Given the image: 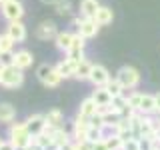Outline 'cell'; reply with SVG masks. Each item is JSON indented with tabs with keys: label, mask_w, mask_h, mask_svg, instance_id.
Returning <instances> with one entry per match:
<instances>
[{
	"label": "cell",
	"mask_w": 160,
	"mask_h": 150,
	"mask_svg": "<svg viewBox=\"0 0 160 150\" xmlns=\"http://www.w3.org/2000/svg\"><path fill=\"white\" fill-rule=\"evenodd\" d=\"M8 142L16 150H26L34 144V136L28 132L26 122H10L8 128Z\"/></svg>",
	"instance_id": "6da1fadb"
},
{
	"label": "cell",
	"mask_w": 160,
	"mask_h": 150,
	"mask_svg": "<svg viewBox=\"0 0 160 150\" xmlns=\"http://www.w3.org/2000/svg\"><path fill=\"white\" fill-rule=\"evenodd\" d=\"M22 82H24V70L16 68L14 64L2 66V70H0V86L18 88V86H22Z\"/></svg>",
	"instance_id": "7a4b0ae2"
},
{
	"label": "cell",
	"mask_w": 160,
	"mask_h": 150,
	"mask_svg": "<svg viewBox=\"0 0 160 150\" xmlns=\"http://www.w3.org/2000/svg\"><path fill=\"white\" fill-rule=\"evenodd\" d=\"M36 78L40 84H44L46 88H56L62 82V76L58 74V70L50 64H40L36 68Z\"/></svg>",
	"instance_id": "3957f363"
},
{
	"label": "cell",
	"mask_w": 160,
	"mask_h": 150,
	"mask_svg": "<svg viewBox=\"0 0 160 150\" xmlns=\"http://www.w3.org/2000/svg\"><path fill=\"white\" fill-rule=\"evenodd\" d=\"M116 78H118V82L124 86V90H134V88H138V84H140V72L134 66L118 68Z\"/></svg>",
	"instance_id": "277c9868"
},
{
	"label": "cell",
	"mask_w": 160,
	"mask_h": 150,
	"mask_svg": "<svg viewBox=\"0 0 160 150\" xmlns=\"http://www.w3.org/2000/svg\"><path fill=\"white\" fill-rule=\"evenodd\" d=\"M72 24L78 28V34L82 38H94L98 34V30H100V24L96 22L94 18H74L72 20Z\"/></svg>",
	"instance_id": "5b68a950"
},
{
	"label": "cell",
	"mask_w": 160,
	"mask_h": 150,
	"mask_svg": "<svg viewBox=\"0 0 160 150\" xmlns=\"http://www.w3.org/2000/svg\"><path fill=\"white\" fill-rule=\"evenodd\" d=\"M0 8H2V16L6 18L8 22H12V20H22V16H24V6H22V2H18V0L2 2Z\"/></svg>",
	"instance_id": "8992f818"
},
{
	"label": "cell",
	"mask_w": 160,
	"mask_h": 150,
	"mask_svg": "<svg viewBox=\"0 0 160 150\" xmlns=\"http://www.w3.org/2000/svg\"><path fill=\"white\" fill-rule=\"evenodd\" d=\"M84 48H86V38H82L80 34H72V44H70V50L66 52V58H70L72 62H78V60L84 58Z\"/></svg>",
	"instance_id": "52a82bcc"
},
{
	"label": "cell",
	"mask_w": 160,
	"mask_h": 150,
	"mask_svg": "<svg viewBox=\"0 0 160 150\" xmlns=\"http://www.w3.org/2000/svg\"><path fill=\"white\" fill-rule=\"evenodd\" d=\"M88 126H90V118L82 116V114H76V118H74V126H72V134H70L74 142H78V140H86Z\"/></svg>",
	"instance_id": "ba28073f"
},
{
	"label": "cell",
	"mask_w": 160,
	"mask_h": 150,
	"mask_svg": "<svg viewBox=\"0 0 160 150\" xmlns=\"http://www.w3.org/2000/svg\"><path fill=\"white\" fill-rule=\"evenodd\" d=\"M112 78L108 72L106 66H102V64H92V72H90V82L94 84V86H106V82Z\"/></svg>",
	"instance_id": "9c48e42d"
},
{
	"label": "cell",
	"mask_w": 160,
	"mask_h": 150,
	"mask_svg": "<svg viewBox=\"0 0 160 150\" xmlns=\"http://www.w3.org/2000/svg\"><path fill=\"white\" fill-rule=\"evenodd\" d=\"M6 34L14 40V42H24V40H26V36H28L26 26L22 24V20H12V22H8Z\"/></svg>",
	"instance_id": "30bf717a"
},
{
	"label": "cell",
	"mask_w": 160,
	"mask_h": 150,
	"mask_svg": "<svg viewBox=\"0 0 160 150\" xmlns=\"http://www.w3.org/2000/svg\"><path fill=\"white\" fill-rule=\"evenodd\" d=\"M56 34H58V28H56V24H54L52 20H44V22H40V26L36 28V38L44 40V42L54 40Z\"/></svg>",
	"instance_id": "8fae6325"
},
{
	"label": "cell",
	"mask_w": 160,
	"mask_h": 150,
	"mask_svg": "<svg viewBox=\"0 0 160 150\" xmlns=\"http://www.w3.org/2000/svg\"><path fill=\"white\" fill-rule=\"evenodd\" d=\"M24 122H26V128H28V132L32 134V136L44 132V126H46V118H44V114H30Z\"/></svg>",
	"instance_id": "7c38bea8"
},
{
	"label": "cell",
	"mask_w": 160,
	"mask_h": 150,
	"mask_svg": "<svg viewBox=\"0 0 160 150\" xmlns=\"http://www.w3.org/2000/svg\"><path fill=\"white\" fill-rule=\"evenodd\" d=\"M12 64L20 70H26L34 64V56L32 52H28V50H18V52L12 54Z\"/></svg>",
	"instance_id": "4fadbf2b"
},
{
	"label": "cell",
	"mask_w": 160,
	"mask_h": 150,
	"mask_svg": "<svg viewBox=\"0 0 160 150\" xmlns=\"http://www.w3.org/2000/svg\"><path fill=\"white\" fill-rule=\"evenodd\" d=\"M90 72H92V62H88L86 58L78 60L76 68H74V78L80 80V82H84V80L90 78Z\"/></svg>",
	"instance_id": "5bb4252c"
},
{
	"label": "cell",
	"mask_w": 160,
	"mask_h": 150,
	"mask_svg": "<svg viewBox=\"0 0 160 150\" xmlns=\"http://www.w3.org/2000/svg\"><path fill=\"white\" fill-rule=\"evenodd\" d=\"M140 114H156V96L154 94H144L142 92V100H140Z\"/></svg>",
	"instance_id": "9a60e30c"
},
{
	"label": "cell",
	"mask_w": 160,
	"mask_h": 150,
	"mask_svg": "<svg viewBox=\"0 0 160 150\" xmlns=\"http://www.w3.org/2000/svg\"><path fill=\"white\" fill-rule=\"evenodd\" d=\"M96 112H98V104L94 102V98H92V96L84 98L82 102H80V106H78V114H82V116H86V118H92V116H96Z\"/></svg>",
	"instance_id": "2e32d148"
},
{
	"label": "cell",
	"mask_w": 160,
	"mask_h": 150,
	"mask_svg": "<svg viewBox=\"0 0 160 150\" xmlns=\"http://www.w3.org/2000/svg\"><path fill=\"white\" fill-rule=\"evenodd\" d=\"M92 98L98 106H108V104H112V94L106 90V86H94Z\"/></svg>",
	"instance_id": "e0dca14e"
},
{
	"label": "cell",
	"mask_w": 160,
	"mask_h": 150,
	"mask_svg": "<svg viewBox=\"0 0 160 150\" xmlns=\"http://www.w3.org/2000/svg\"><path fill=\"white\" fill-rule=\"evenodd\" d=\"M54 68L58 70V74L62 76V80L74 78V68H76V62H72L70 58H64V60H60V62H58Z\"/></svg>",
	"instance_id": "ac0fdd59"
},
{
	"label": "cell",
	"mask_w": 160,
	"mask_h": 150,
	"mask_svg": "<svg viewBox=\"0 0 160 150\" xmlns=\"http://www.w3.org/2000/svg\"><path fill=\"white\" fill-rule=\"evenodd\" d=\"M54 44H56V48L60 52H68L70 50V44H72V32H68V30H62L56 34V38H54Z\"/></svg>",
	"instance_id": "d6986e66"
},
{
	"label": "cell",
	"mask_w": 160,
	"mask_h": 150,
	"mask_svg": "<svg viewBox=\"0 0 160 150\" xmlns=\"http://www.w3.org/2000/svg\"><path fill=\"white\" fill-rule=\"evenodd\" d=\"M98 8H100L98 0H80V16L82 18H94Z\"/></svg>",
	"instance_id": "ffe728a7"
},
{
	"label": "cell",
	"mask_w": 160,
	"mask_h": 150,
	"mask_svg": "<svg viewBox=\"0 0 160 150\" xmlns=\"http://www.w3.org/2000/svg\"><path fill=\"white\" fill-rule=\"evenodd\" d=\"M16 120V108L10 102H0V122L2 124H10Z\"/></svg>",
	"instance_id": "44dd1931"
},
{
	"label": "cell",
	"mask_w": 160,
	"mask_h": 150,
	"mask_svg": "<svg viewBox=\"0 0 160 150\" xmlns=\"http://www.w3.org/2000/svg\"><path fill=\"white\" fill-rule=\"evenodd\" d=\"M94 20L100 24V26H108V24H112V20H114V12H112V8H108V6H100L96 10V14H94Z\"/></svg>",
	"instance_id": "7402d4cb"
},
{
	"label": "cell",
	"mask_w": 160,
	"mask_h": 150,
	"mask_svg": "<svg viewBox=\"0 0 160 150\" xmlns=\"http://www.w3.org/2000/svg\"><path fill=\"white\" fill-rule=\"evenodd\" d=\"M50 136H52V142L56 144V146H64L66 142H70V140H72V136H70V134H68L62 126H56L52 132H50Z\"/></svg>",
	"instance_id": "603a6c76"
},
{
	"label": "cell",
	"mask_w": 160,
	"mask_h": 150,
	"mask_svg": "<svg viewBox=\"0 0 160 150\" xmlns=\"http://www.w3.org/2000/svg\"><path fill=\"white\" fill-rule=\"evenodd\" d=\"M106 90L110 94H112V98H116V96H120V94H124V86L118 82V78L114 76V78H110L108 82H106Z\"/></svg>",
	"instance_id": "cb8c5ba5"
},
{
	"label": "cell",
	"mask_w": 160,
	"mask_h": 150,
	"mask_svg": "<svg viewBox=\"0 0 160 150\" xmlns=\"http://www.w3.org/2000/svg\"><path fill=\"white\" fill-rule=\"evenodd\" d=\"M14 44H16V42H14V40L10 38L6 32L0 34V54H4V52H12V50H14Z\"/></svg>",
	"instance_id": "d4e9b609"
},
{
	"label": "cell",
	"mask_w": 160,
	"mask_h": 150,
	"mask_svg": "<svg viewBox=\"0 0 160 150\" xmlns=\"http://www.w3.org/2000/svg\"><path fill=\"white\" fill-rule=\"evenodd\" d=\"M54 10H56V14H60V16H68L72 12V2L70 0H58L54 4Z\"/></svg>",
	"instance_id": "484cf974"
},
{
	"label": "cell",
	"mask_w": 160,
	"mask_h": 150,
	"mask_svg": "<svg viewBox=\"0 0 160 150\" xmlns=\"http://www.w3.org/2000/svg\"><path fill=\"white\" fill-rule=\"evenodd\" d=\"M104 140H106V144H108V150H122V146H124V140L120 138L118 134H112V136H108Z\"/></svg>",
	"instance_id": "4316f807"
},
{
	"label": "cell",
	"mask_w": 160,
	"mask_h": 150,
	"mask_svg": "<svg viewBox=\"0 0 160 150\" xmlns=\"http://www.w3.org/2000/svg\"><path fill=\"white\" fill-rule=\"evenodd\" d=\"M126 100H128V106L138 112V108H140V100H142V92H130L128 96H126Z\"/></svg>",
	"instance_id": "83f0119b"
},
{
	"label": "cell",
	"mask_w": 160,
	"mask_h": 150,
	"mask_svg": "<svg viewBox=\"0 0 160 150\" xmlns=\"http://www.w3.org/2000/svg\"><path fill=\"white\" fill-rule=\"evenodd\" d=\"M112 106L120 112V116H122V112L128 108V100H126V96L124 94H120V96H116V98H112Z\"/></svg>",
	"instance_id": "f1b7e54d"
},
{
	"label": "cell",
	"mask_w": 160,
	"mask_h": 150,
	"mask_svg": "<svg viewBox=\"0 0 160 150\" xmlns=\"http://www.w3.org/2000/svg\"><path fill=\"white\" fill-rule=\"evenodd\" d=\"M34 144H38L40 148H44V146H48V144H52V136H50L48 132H40L34 136Z\"/></svg>",
	"instance_id": "f546056e"
},
{
	"label": "cell",
	"mask_w": 160,
	"mask_h": 150,
	"mask_svg": "<svg viewBox=\"0 0 160 150\" xmlns=\"http://www.w3.org/2000/svg\"><path fill=\"white\" fill-rule=\"evenodd\" d=\"M92 144L90 140H78V142H74V150H92Z\"/></svg>",
	"instance_id": "4dcf8cb0"
},
{
	"label": "cell",
	"mask_w": 160,
	"mask_h": 150,
	"mask_svg": "<svg viewBox=\"0 0 160 150\" xmlns=\"http://www.w3.org/2000/svg\"><path fill=\"white\" fill-rule=\"evenodd\" d=\"M122 150H140V148H138V138H128V140H124Z\"/></svg>",
	"instance_id": "1f68e13d"
},
{
	"label": "cell",
	"mask_w": 160,
	"mask_h": 150,
	"mask_svg": "<svg viewBox=\"0 0 160 150\" xmlns=\"http://www.w3.org/2000/svg\"><path fill=\"white\" fill-rule=\"evenodd\" d=\"M92 150H108V144H106V140H104V138L96 140V142L92 144Z\"/></svg>",
	"instance_id": "d6a6232c"
},
{
	"label": "cell",
	"mask_w": 160,
	"mask_h": 150,
	"mask_svg": "<svg viewBox=\"0 0 160 150\" xmlns=\"http://www.w3.org/2000/svg\"><path fill=\"white\" fill-rule=\"evenodd\" d=\"M0 150H16V148H14L12 144L8 142V140H4V144H2V146H0Z\"/></svg>",
	"instance_id": "836d02e7"
},
{
	"label": "cell",
	"mask_w": 160,
	"mask_h": 150,
	"mask_svg": "<svg viewBox=\"0 0 160 150\" xmlns=\"http://www.w3.org/2000/svg\"><path fill=\"white\" fill-rule=\"evenodd\" d=\"M60 150H74V140H70V142H66L64 146H60Z\"/></svg>",
	"instance_id": "e575fe53"
},
{
	"label": "cell",
	"mask_w": 160,
	"mask_h": 150,
	"mask_svg": "<svg viewBox=\"0 0 160 150\" xmlns=\"http://www.w3.org/2000/svg\"><path fill=\"white\" fill-rule=\"evenodd\" d=\"M42 150H60V146H56V144L52 142V144H48V146H44Z\"/></svg>",
	"instance_id": "d590c367"
},
{
	"label": "cell",
	"mask_w": 160,
	"mask_h": 150,
	"mask_svg": "<svg viewBox=\"0 0 160 150\" xmlns=\"http://www.w3.org/2000/svg\"><path fill=\"white\" fill-rule=\"evenodd\" d=\"M154 96H156V112L160 114V92H158V94H154Z\"/></svg>",
	"instance_id": "8d00e7d4"
},
{
	"label": "cell",
	"mask_w": 160,
	"mask_h": 150,
	"mask_svg": "<svg viewBox=\"0 0 160 150\" xmlns=\"http://www.w3.org/2000/svg\"><path fill=\"white\" fill-rule=\"evenodd\" d=\"M156 144L160 146V122H158V128H156Z\"/></svg>",
	"instance_id": "74e56055"
},
{
	"label": "cell",
	"mask_w": 160,
	"mask_h": 150,
	"mask_svg": "<svg viewBox=\"0 0 160 150\" xmlns=\"http://www.w3.org/2000/svg\"><path fill=\"white\" fill-rule=\"evenodd\" d=\"M42 2H44V4H50V6H54V4H56L58 0H42Z\"/></svg>",
	"instance_id": "f35d334b"
},
{
	"label": "cell",
	"mask_w": 160,
	"mask_h": 150,
	"mask_svg": "<svg viewBox=\"0 0 160 150\" xmlns=\"http://www.w3.org/2000/svg\"><path fill=\"white\" fill-rule=\"evenodd\" d=\"M2 144H4V140H2V138H0V146H2Z\"/></svg>",
	"instance_id": "ab89813d"
},
{
	"label": "cell",
	"mask_w": 160,
	"mask_h": 150,
	"mask_svg": "<svg viewBox=\"0 0 160 150\" xmlns=\"http://www.w3.org/2000/svg\"><path fill=\"white\" fill-rule=\"evenodd\" d=\"M152 150H158V146H154V148H152Z\"/></svg>",
	"instance_id": "60d3db41"
},
{
	"label": "cell",
	"mask_w": 160,
	"mask_h": 150,
	"mask_svg": "<svg viewBox=\"0 0 160 150\" xmlns=\"http://www.w3.org/2000/svg\"><path fill=\"white\" fill-rule=\"evenodd\" d=\"M2 2H8V0H2Z\"/></svg>",
	"instance_id": "b9f144b4"
},
{
	"label": "cell",
	"mask_w": 160,
	"mask_h": 150,
	"mask_svg": "<svg viewBox=\"0 0 160 150\" xmlns=\"http://www.w3.org/2000/svg\"><path fill=\"white\" fill-rule=\"evenodd\" d=\"M0 4H2V0H0Z\"/></svg>",
	"instance_id": "7bdbcfd3"
},
{
	"label": "cell",
	"mask_w": 160,
	"mask_h": 150,
	"mask_svg": "<svg viewBox=\"0 0 160 150\" xmlns=\"http://www.w3.org/2000/svg\"><path fill=\"white\" fill-rule=\"evenodd\" d=\"M0 70H2V66H0Z\"/></svg>",
	"instance_id": "ee69618b"
},
{
	"label": "cell",
	"mask_w": 160,
	"mask_h": 150,
	"mask_svg": "<svg viewBox=\"0 0 160 150\" xmlns=\"http://www.w3.org/2000/svg\"><path fill=\"white\" fill-rule=\"evenodd\" d=\"M158 150H160V146H158Z\"/></svg>",
	"instance_id": "f6af8a7d"
}]
</instances>
